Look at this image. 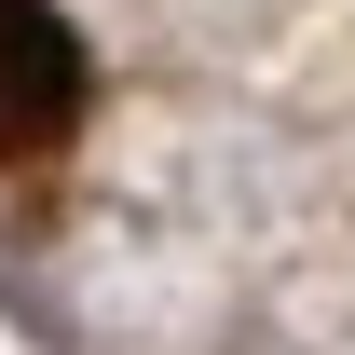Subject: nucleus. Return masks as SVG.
<instances>
[{"label": "nucleus", "instance_id": "f257e3e1", "mask_svg": "<svg viewBox=\"0 0 355 355\" xmlns=\"http://www.w3.org/2000/svg\"><path fill=\"white\" fill-rule=\"evenodd\" d=\"M96 137V55L55 0H0V205H28L69 178V150Z\"/></svg>", "mask_w": 355, "mask_h": 355}]
</instances>
